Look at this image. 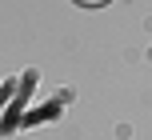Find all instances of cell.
<instances>
[{"label": "cell", "mask_w": 152, "mask_h": 140, "mask_svg": "<svg viewBox=\"0 0 152 140\" xmlns=\"http://www.w3.org/2000/svg\"><path fill=\"white\" fill-rule=\"evenodd\" d=\"M76 4H84V8H100V4H108V0H76Z\"/></svg>", "instance_id": "6da1fadb"}]
</instances>
